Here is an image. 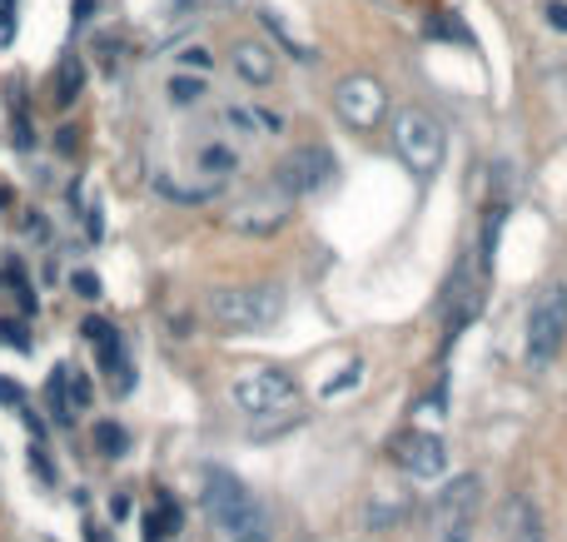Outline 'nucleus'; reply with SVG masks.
<instances>
[{
	"label": "nucleus",
	"mask_w": 567,
	"mask_h": 542,
	"mask_svg": "<svg viewBox=\"0 0 567 542\" xmlns=\"http://www.w3.org/2000/svg\"><path fill=\"white\" fill-rule=\"evenodd\" d=\"M95 448H100L105 458H120V454L130 448V434H125L120 424H100V428H95Z\"/></svg>",
	"instance_id": "nucleus-15"
},
{
	"label": "nucleus",
	"mask_w": 567,
	"mask_h": 542,
	"mask_svg": "<svg viewBox=\"0 0 567 542\" xmlns=\"http://www.w3.org/2000/svg\"><path fill=\"white\" fill-rule=\"evenodd\" d=\"M205 75H175L169 80V100H175V105H195V100H205Z\"/></svg>",
	"instance_id": "nucleus-14"
},
{
	"label": "nucleus",
	"mask_w": 567,
	"mask_h": 542,
	"mask_svg": "<svg viewBox=\"0 0 567 542\" xmlns=\"http://www.w3.org/2000/svg\"><path fill=\"white\" fill-rule=\"evenodd\" d=\"M333 175H339V159H333V149H323V145H299L275 165V185L289 199L319 195L323 185H333Z\"/></svg>",
	"instance_id": "nucleus-5"
},
{
	"label": "nucleus",
	"mask_w": 567,
	"mask_h": 542,
	"mask_svg": "<svg viewBox=\"0 0 567 542\" xmlns=\"http://www.w3.org/2000/svg\"><path fill=\"white\" fill-rule=\"evenodd\" d=\"M75 284L85 289V299H95V289H100V284H95V274H75Z\"/></svg>",
	"instance_id": "nucleus-20"
},
{
	"label": "nucleus",
	"mask_w": 567,
	"mask_h": 542,
	"mask_svg": "<svg viewBox=\"0 0 567 542\" xmlns=\"http://www.w3.org/2000/svg\"><path fill=\"white\" fill-rule=\"evenodd\" d=\"M443 542H473V538H468V523H458V528H443Z\"/></svg>",
	"instance_id": "nucleus-19"
},
{
	"label": "nucleus",
	"mask_w": 567,
	"mask_h": 542,
	"mask_svg": "<svg viewBox=\"0 0 567 542\" xmlns=\"http://www.w3.org/2000/svg\"><path fill=\"white\" fill-rule=\"evenodd\" d=\"M229 398H235L239 414L265 418V414H284V408L299 404V384H293L284 368L259 364V368H245V374L229 384Z\"/></svg>",
	"instance_id": "nucleus-4"
},
{
	"label": "nucleus",
	"mask_w": 567,
	"mask_h": 542,
	"mask_svg": "<svg viewBox=\"0 0 567 542\" xmlns=\"http://www.w3.org/2000/svg\"><path fill=\"white\" fill-rule=\"evenodd\" d=\"M548 25L553 30H567V6H563V0H553V6H548Z\"/></svg>",
	"instance_id": "nucleus-18"
},
{
	"label": "nucleus",
	"mask_w": 567,
	"mask_h": 542,
	"mask_svg": "<svg viewBox=\"0 0 567 542\" xmlns=\"http://www.w3.org/2000/svg\"><path fill=\"white\" fill-rule=\"evenodd\" d=\"M235 75L245 80V85H275V75H279L275 50L259 45V40H239L235 45Z\"/></svg>",
	"instance_id": "nucleus-11"
},
{
	"label": "nucleus",
	"mask_w": 567,
	"mask_h": 542,
	"mask_svg": "<svg viewBox=\"0 0 567 542\" xmlns=\"http://www.w3.org/2000/svg\"><path fill=\"white\" fill-rule=\"evenodd\" d=\"M478 498H483V483L473 473H463L439 493V508H433V513H439L443 528H458V523H468V518L478 513Z\"/></svg>",
	"instance_id": "nucleus-10"
},
{
	"label": "nucleus",
	"mask_w": 567,
	"mask_h": 542,
	"mask_svg": "<svg viewBox=\"0 0 567 542\" xmlns=\"http://www.w3.org/2000/svg\"><path fill=\"white\" fill-rule=\"evenodd\" d=\"M567 338V284H548L533 299L528 314V358L533 364H548Z\"/></svg>",
	"instance_id": "nucleus-6"
},
{
	"label": "nucleus",
	"mask_w": 567,
	"mask_h": 542,
	"mask_svg": "<svg viewBox=\"0 0 567 542\" xmlns=\"http://www.w3.org/2000/svg\"><path fill=\"white\" fill-rule=\"evenodd\" d=\"M205 165L209 169H235V155H229V149H205Z\"/></svg>",
	"instance_id": "nucleus-17"
},
{
	"label": "nucleus",
	"mask_w": 567,
	"mask_h": 542,
	"mask_svg": "<svg viewBox=\"0 0 567 542\" xmlns=\"http://www.w3.org/2000/svg\"><path fill=\"white\" fill-rule=\"evenodd\" d=\"M393 463L403 468L409 478H443V468H449V448H443L439 434H399L393 438Z\"/></svg>",
	"instance_id": "nucleus-8"
},
{
	"label": "nucleus",
	"mask_w": 567,
	"mask_h": 542,
	"mask_svg": "<svg viewBox=\"0 0 567 542\" xmlns=\"http://www.w3.org/2000/svg\"><path fill=\"white\" fill-rule=\"evenodd\" d=\"M393 155L403 159L409 175L433 179L443 169V155H449V135H443V125L429 115V110L409 105L393 115Z\"/></svg>",
	"instance_id": "nucleus-3"
},
{
	"label": "nucleus",
	"mask_w": 567,
	"mask_h": 542,
	"mask_svg": "<svg viewBox=\"0 0 567 542\" xmlns=\"http://www.w3.org/2000/svg\"><path fill=\"white\" fill-rule=\"evenodd\" d=\"M80 80H85V70H80V60H65V65H60V75H55V90H50L60 110H65L70 100L80 95Z\"/></svg>",
	"instance_id": "nucleus-13"
},
{
	"label": "nucleus",
	"mask_w": 567,
	"mask_h": 542,
	"mask_svg": "<svg viewBox=\"0 0 567 542\" xmlns=\"http://www.w3.org/2000/svg\"><path fill=\"white\" fill-rule=\"evenodd\" d=\"M259 20H265V30L279 40L284 50H289L293 60H313V45H309L303 35H293V25L284 20V10H275V6H259Z\"/></svg>",
	"instance_id": "nucleus-12"
},
{
	"label": "nucleus",
	"mask_w": 567,
	"mask_h": 542,
	"mask_svg": "<svg viewBox=\"0 0 567 542\" xmlns=\"http://www.w3.org/2000/svg\"><path fill=\"white\" fill-rule=\"evenodd\" d=\"M333 110L349 129H373L383 115H389V90L373 75H343L333 85Z\"/></svg>",
	"instance_id": "nucleus-7"
},
{
	"label": "nucleus",
	"mask_w": 567,
	"mask_h": 542,
	"mask_svg": "<svg viewBox=\"0 0 567 542\" xmlns=\"http://www.w3.org/2000/svg\"><path fill=\"white\" fill-rule=\"evenodd\" d=\"M284 219H289V195H255V199H239L235 215H229V229H239V234H275L284 229Z\"/></svg>",
	"instance_id": "nucleus-9"
},
{
	"label": "nucleus",
	"mask_w": 567,
	"mask_h": 542,
	"mask_svg": "<svg viewBox=\"0 0 567 542\" xmlns=\"http://www.w3.org/2000/svg\"><path fill=\"white\" fill-rule=\"evenodd\" d=\"M205 513L215 518V528L235 542H275V518L269 508L239 483L229 468H205Z\"/></svg>",
	"instance_id": "nucleus-1"
},
{
	"label": "nucleus",
	"mask_w": 567,
	"mask_h": 542,
	"mask_svg": "<svg viewBox=\"0 0 567 542\" xmlns=\"http://www.w3.org/2000/svg\"><path fill=\"white\" fill-rule=\"evenodd\" d=\"M209 319L229 334H259L284 319V289L279 284H235L209 289Z\"/></svg>",
	"instance_id": "nucleus-2"
},
{
	"label": "nucleus",
	"mask_w": 567,
	"mask_h": 542,
	"mask_svg": "<svg viewBox=\"0 0 567 542\" xmlns=\"http://www.w3.org/2000/svg\"><path fill=\"white\" fill-rule=\"evenodd\" d=\"M179 60H185V65H189V70H195V65H199V70H209V50H199V45L179 50Z\"/></svg>",
	"instance_id": "nucleus-16"
}]
</instances>
